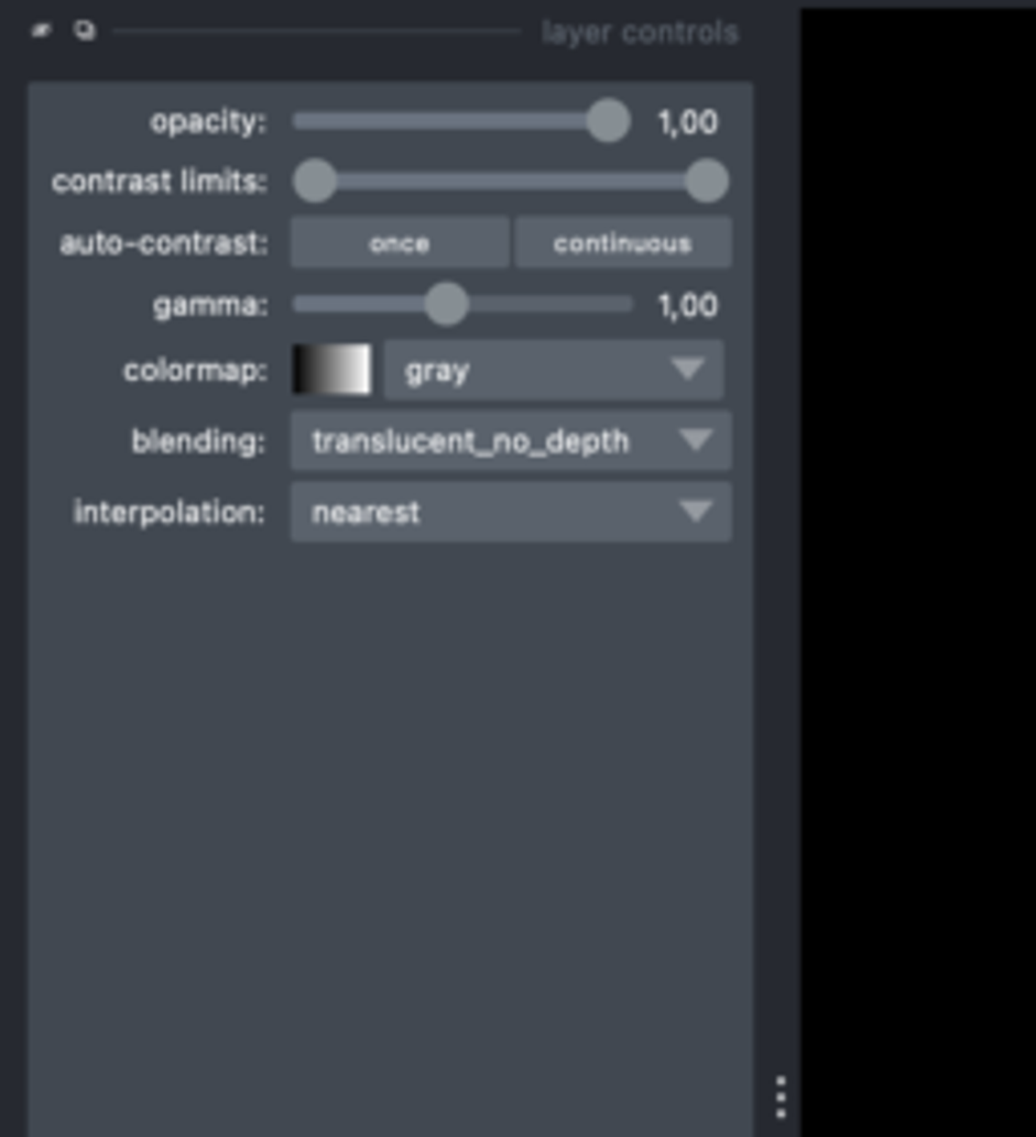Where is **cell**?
Segmentation results:
<instances>
[{
	"instance_id": "cell-1",
	"label": "cell",
	"mask_w": 1036,
	"mask_h": 1137,
	"mask_svg": "<svg viewBox=\"0 0 1036 1137\" xmlns=\"http://www.w3.org/2000/svg\"><path fill=\"white\" fill-rule=\"evenodd\" d=\"M345 187H680L685 175H345Z\"/></svg>"
},
{
	"instance_id": "cell-2",
	"label": "cell",
	"mask_w": 1036,
	"mask_h": 1137,
	"mask_svg": "<svg viewBox=\"0 0 1036 1137\" xmlns=\"http://www.w3.org/2000/svg\"><path fill=\"white\" fill-rule=\"evenodd\" d=\"M301 125H377V130H584V113H422V118H296Z\"/></svg>"
},
{
	"instance_id": "cell-3",
	"label": "cell",
	"mask_w": 1036,
	"mask_h": 1137,
	"mask_svg": "<svg viewBox=\"0 0 1036 1137\" xmlns=\"http://www.w3.org/2000/svg\"><path fill=\"white\" fill-rule=\"evenodd\" d=\"M475 313V296L462 288V284H434V288L425 292V320L429 325H437V328H454V325H462L466 316Z\"/></svg>"
},
{
	"instance_id": "cell-4",
	"label": "cell",
	"mask_w": 1036,
	"mask_h": 1137,
	"mask_svg": "<svg viewBox=\"0 0 1036 1137\" xmlns=\"http://www.w3.org/2000/svg\"><path fill=\"white\" fill-rule=\"evenodd\" d=\"M584 130L600 142H624L632 134V110L620 98H596L584 110Z\"/></svg>"
},
{
	"instance_id": "cell-5",
	"label": "cell",
	"mask_w": 1036,
	"mask_h": 1137,
	"mask_svg": "<svg viewBox=\"0 0 1036 1137\" xmlns=\"http://www.w3.org/2000/svg\"><path fill=\"white\" fill-rule=\"evenodd\" d=\"M340 187H345V175H340L332 163H325V158H304V163L296 166V175H292V190H296L304 203H325L332 199Z\"/></svg>"
},
{
	"instance_id": "cell-6",
	"label": "cell",
	"mask_w": 1036,
	"mask_h": 1137,
	"mask_svg": "<svg viewBox=\"0 0 1036 1137\" xmlns=\"http://www.w3.org/2000/svg\"><path fill=\"white\" fill-rule=\"evenodd\" d=\"M685 195L697 203H721L729 195V166L717 158H697L685 171Z\"/></svg>"
}]
</instances>
